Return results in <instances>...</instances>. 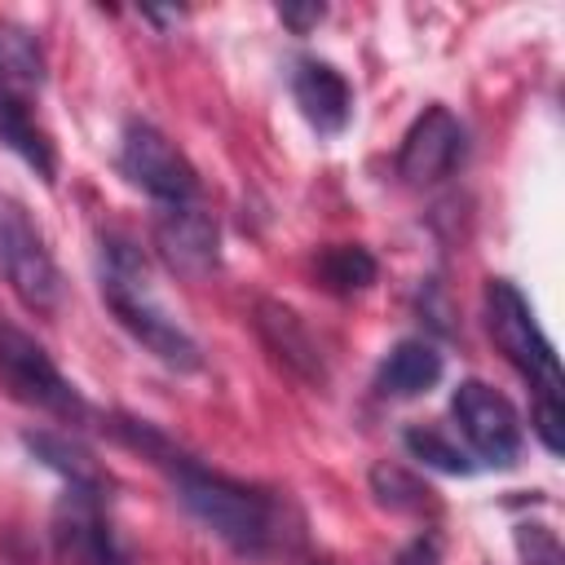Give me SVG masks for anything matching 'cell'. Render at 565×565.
Instances as JSON below:
<instances>
[{"label":"cell","instance_id":"1","mask_svg":"<svg viewBox=\"0 0 565 565\" xmlns=\"http://www.w3.org/2000/svg\"><path fill=\"white\" fill-rule=\"evenodd\" d=\"M110 433L124 446L141 450L154 468H163L168 481H172V490H177V499H181V508L199 525H207L225 547H234L238 556H265V552H274V543H278V503L265 490H256L247 481H234L225 472H212L207 463H199L194 455H185L172 437H163L146 419L119 415V419H110Z\"/></svg>","mask_w":565,"mask_h":565},{"label":"cell","instance_id":"2","mask_svg":"<svg viewBox=\"0 0 565 565\" xmlns=\"http://www.w3.org/2000/svg\"><path fill=\"white\" fill-rule=\"evenodd\" d=\"M97 287H102V300L110 305V313L119 318V327L146 353H154L172 371H199L203 366V353H199L194 335L150 291L146 260L128 238L102 234V243H97Z\"/></svg>","mask_w":565,"mask_h":565},{"label":"cell","instance_id":"3","mask_svg":"<svg viewBox=\"0 0 565 565\" xmlns=\"http://www.w3.org/2000/svg\"><path fill=\"white\" fill-rule=\"evenodd\" d=\"M486 322H490V335L503 349V358L530 380L534 397H556L561 402V362H556L547 335L539 331L534 309L516 291V282L490 278V287H486Z\"/></svg>","mask_w":565,"mask_h":565},{"label":"cell","instance_id":"4","mask_svg":"<svg viewBox=\"0 0 565 565\" xmlns=\"http://www.w3.org/2000/svg\"><path fill=\"white\" fill-rule=\"evenodd\" d=\"M0 388L18 402L35 406V411L57 415V419H84L88 415V402L53 366L44 344L31 340L26 331H18L13 322H0Z\"/></svg>","mask_w":565,"mask_h":565},{"label":"cell","instance_id":"5","mask_svg":"<svg viewBox=\"0 0 565 565\" xmlns=\"http://www.w3.org/2000/svg\"><path fill=\"white\" fill-rule=\"evenodd\" d=\"M115 163H119V172H124L128 185H137L141 194H150L163 207H181V203H194L199 199V172H194V163L154 124L132 119L124 128V137H119Z\"/></svg>","mask_w":565,"mask_h":565},{"label":"cell","instance_id":"6","mask_svg":"<svg viewBox=\"0 0 565 565\" xmlns=\"http://www.w3.org/2000/svg\"><path fill=\"white\" fill-rule=\"evenodd\" d=\"M0 278L35 313H53L57 300H62L57 260L49 256V247H44L40 230L31 225V216L9 199H0Z\"/></svg>","mask_w":565,"mask_h":565},{"label":"cell","instance_id":"7","mask_svg":"<svg viewBox=\"0 0 565 565\" xmlns=\"http://www.w3.org/2000/svg\"><path fill=\"white\" fill-rule=\"evenodd\" d=\"M450 415L472 446L477 463L486 468H512L521 455V419L503 393H494L481 380H463L450 397Z\"/></svg>","mask_w":565,"mask_h":565},{"label":"cell","instance_id":"8","mask_svg":"<svg viewBox=\"0 0 565 565\" xmlns=\"http://www.w3.org/2000/svg\"><path fill=\"white\" fill-rule=\"evenodd\" d=\"M463 159H468V128L446 106H428L397 146V177L411 185H437L455 177Z\"/></svg>","mask_w":565,"mask_h":565},{"label":"cell","instance_id":"9","mask_svg":"<svg viewBox=\"0 0 565 565\" xmlns=\"http://www.w3.org/2000/svg\"><path fill=\"white\" fill-rule=\"evenodd\" d=\"M53 543H57L62 565H128L124 547L110 534L97 490L66 486V494L53 512Z\"/></svg>","mask_w":565,"mask_h":565},{"label":"cell","instance_id":"10","mask_svg":"<svg viewBox=\"0 0 565 565\" xmlns=\"http://www.w3.org/2000/svg\"><path fill=\"white\" fill-rule=\"evenodd\" d=\"M154 247L168 260V269L185 274V278H203L207 269H216L221 260V234L216 221L199 207V203H181V207H163L154 216Z\"/></svg>","mask_w":565,"mask_h":565},{"label":"cell","instance_id":"11","mask_svg":"<svg viewBox=\"0 0 565 565\" xmlns=\"http://www.w3.org/2000/svg\"><path fill=\"white\" fill-rule=\"evenodd\" d=\"M252 327H256V335L265 340V349H269L287 371H296V375L309 380V384H322V380H327L322 349H318L313 331L305 327V318H300L296 309H287L282 300H256Z\"/></svg>","mask_w":565,"mask_h":565},{"label":"cell","instance_id":"12","mask_svg":"<svg viewBox=\"0 0 565 565\" xmlns=\"http://www.w3.org/2000/svg\"><path fill=\"white\" fill-rule=\"evenodd\" d=\"M291 97L300 106V115L318 128V132H344L349 115H353V88L349 79L331 66V62H318V57H305L296 62L291 71Z\"/></svg>","mask_w":565,"mask_h":565},{"label":"cell","instance_id":"13","mask_svg":"<svg viewBox=\"0 0 565 565\" xmlns=\"http://www.w3.org/2000/svg\"><path fill=\"white\" fill-rule=\"evenodd\" d=\"M441 371L446 362L428 340H397L375 366V388L384 397H419L441 380Z\"/></svg>","mask_w":565,"mask_h":565},{"label":"cell","instance_id":"14","mask_svg":"<svg viewBox=\"0 0 565 565\" xmlns=\"http://www.w3.org/2000/svg\"><path fill=\"white\" fill-rule=\"evenodd\" d=\"M0 146H4V150H13L26 168H35V177H40V181H49V185H53V177H57L53 141H49V137L40 132V124L31 119L26 97L4 93V88H0Z\"/></svg>","mask_w":565,"mask_h":565},{"label":"cell","instance_id":"15","mask_svg":"<svg viewBox=\"0 0 565 565\" xmlns=\"http://www.w3.org/2000/svg\"><path fill=\"white\" fill-rule=\"evenodd\" d=\"M22 446L44 463V468H53L66 486H75V490H106V472L97 468V459L84 450V446H75L71 437H62V433H22Z\"/></svg>","mask_w":565,"mask_h":565},{"label":"cell","instance_id":"16","mask_svg":"<svg viewBox=\"0 0 565 565\" xmlns=\"http://www.w3.org/2000/svg\"><path fill=\"white\" fill-rule=\"evenodd\" d=\"M44 84V49L26 26L0 22V88L4 93H35Z\"/></svg>","mask_w":565,"mask_h":565},{"label":"cell","instance_id":"17","mask_svg":"<svg viewBox=\"0 0 565 565\" xmlns=\"http://www.w3.org/2000/svg\"><path fill=\"white\" fill-rule=\"evenodd\" d=\"M313 274H318V282H322L327 291L353 296V291H366V287L375 282L380 265H375V256H371L362 243H331V247L318 252Z\"/></svg>","mask_w":565,"mask_h":565},{"label":"cell","instance_id":"18","mask_svg":"<svg viewBox=\"0 0 565 565\" xmlns=\"http://www.w3.org/2000/svg\"><path fill=\"white\" fill-rule=\"evenodd\" d=\"M402 446H406L411 459H419V463H428V468H437V472H450V477H472V472H477L472 455L459 450L455 441H446V437H441L437 428H428V424H411V428L402 433Z\"/></svg>","mask_w":565,"mask_h":565},{"label":"cell","instance_id":"19","mask_svg":"<svg viewBox=\"0 0 565 565\" xmlns=\"http://www.w3.org/2000/svg\"><path fill=\"white\" fill-rule=\"evenodd\" d=\"M371 494L388 512H419L428 503V486L419 477H411L406 468H397V463H375L371 468Z\"/></svg>","mask_w":565,"mask_h":565},{"label":"cell","instance_id":"20","mask_svg":"<svg viewBox=\"0 0 565 565\" xmlns=\"http://www.w3.org/2000/svg\"><path fill=\"white\" fill-rule=\"evenodd\" d=\"M516 552H521V565H565L561 539L539 521L516 525Z\"/></svg>","mask_w":565,"mask_h":565},{"label":"cell","instance_id":"21","mask_svg":"<svg viewBox=\"0 0 565 565\" xmlns=\"http://www.w3.org/2000/svg\"><path fill=\"white\" fill-rule=\"evenodd\" d=\"M561 402L556 397H534V433H539V441L552 450V455H561L565 450V437H561Z\"/></svg>","mask_w":565,"mask_h":565},{"label":"cell","instance_id":"22","mask_svg":"<svg viewBox=\"0 0 565 565\" xmlns=\"http://www.w3.org/2000/svg\"><path fill=\"white\" fill-rule=\"evenodd\" d=\"M278 18H282L296 35H305L309 26H318V22L327 18V4H318V0H309V4H278Z\"/></svg>","mask_w":565,"mask_h":565},{"label":"cell","instance_id":"23","mask_svg":"<svg viewBox=\"0 0 565 565\" xmlns=\"http://www.w3.org/2000/svg\"><path fill=\"white\" fill-rule=\"evenodd\" d=\"M393 565H441V552H437V539H428V534H419V539H411L402 552H397V561Z\"/></svg>","mask_w":565,"mask_h":565}]
</instances>
